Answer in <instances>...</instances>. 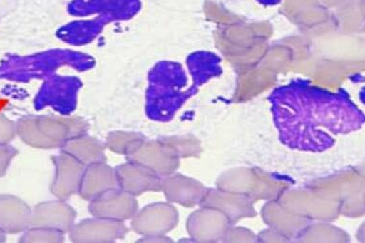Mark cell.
Listing matches in <instances>:
<instances>
[{"label": "cell", "instance_id": "cell-3", "mask_svg": "<svg viewBox=\"0 0 365 243\" xmlns=\"http://www.w3.org/2000/svg\"><path fill=\"white\" fill-rule=\"evenodd\" d=\"M126 227L123 222L101 219L84 220L71 230L76 242H112L124 237Z\"/></svg>", "mask_w": 365, "mask_h": 243}, {"label": "cell", "instance_id": "cell-2", "mask_svg": "<svg viewBox=\"0 0 365 243\" xmlns=\"http://www.w3.org/2000/svg\"><path fill=\"white\" fill-rule=\"evenodd\" d=\"M135 202L131 194L113 189L93 200L91 212L101 219L123 222L134 216Z\"/></svg>", "mask_w": 365, "mask_h": 243}, {"label": "cell", "instance_id": "cell-11", "mask_svg": "<svg viewBox=\"0 0 365 243\" xmlns=\"http://www.w3.org/2000/svg\"><path fill=\"white\" fill-rule=\"evenodd\" d=\"M16 134V124L0 115V144H7Z\"/></svg>", "mask_w": 365, "mask_h": 243}, {"label": "cell", "instance_id": "cell-8", "mask_svg": "<svg viewBox=\"0 0 365 243\" xmlns=\"http://www.w3.org/2000/svg\"><path fill=\"white\" fill-rule=\"evenodd\" d=\"M65 152L72 155L82 165H93L103 161V147L93 138L76 137L68 140Z\"/></svg>", "mask_w": 365, "mask_h": 243}, {"label": "cell", "instance_id": "cell-7", "mask_svg": "<svg viewBox=\"0 0 365 243\" xmlns=\"http://www.w3.org/2000/svg\"><path fill=\"white\" fill-rule=\"evenodd\" d=\"M117 173L111 167L96 163L84 171L81 187V196L86 200H94L106 192L117 189Z\"/></svg>", "mask_w": 365, "mask_h": 243}, {"label": "cell", "instance_id": "cell-13", "mask_svg": "<svg viewBox=\"0 0 365 243\" xmlns=\"http://www.w3.org/2000/svg\"><path fill=\"white\" fill-rule=\"evenodd\" d=\"M5 239H6V236H5L4 232L0 230V242H4Z\"/></svg>", "mask_w": 365, "mask_h": 243}, {"label": "cell", "instance_id": "cell-1", "mask_svg": "<svg viewBox=\"0 0 365 243\" xmlns=\"http://www.w3.org/2000/svg\"><path fill=\"white\" fill-rule=\"evenodd\" d=\"M78 123L56 118H25L16 124V134L30 146L53 148L76 138L81 130Z\"/></svg>", "mask_w": 365, "mask_h": 243}, {"label": "cell", "instance_id": "cell-12", "mask_svg": "<svg viewBox=\"0 0 365 243\" xmlns=\"http://www.w3.org/2000/svg\"><path fill=\"white\" fill-rule=\"evenodd\" d=\"M18 154L16 150L7 144H0V177L4 176L11 160Z\"/></svg>", "mask_w": 365, "mask_h": 243}, {"label": "cell", "instance_id": "cell-4", "mask_svg": "<svg viewBox=\"0 0 365 243\" xmlns=\"http://www.w3.org/2000/svg\"><path fill=\"white\" fill-rule=\"evenodd\" d=\"M75 217V212L64 202L43 203L32 211L30 227L46 228L64 233L72 230Z\"/></svg>", "mask_w": 365, "mask_h": 243}, {"label": "cell", "instance_id": "cell-6", "mask_svg": "<svg viewBox=\"0 0 365 243\" xmlns=\"http://www.w3.org/2000/svg\"><path fill=\"white\" fill-rule=\"evenodd\" d=\"M32 210L19 197L0 195V230L16 234L30 227Z\"/></svg>", "mask_w": 365, "mask_h": 243}, {"label": "cell", "instance_id": "cell-9", "mask_svg": "<svg viewBox=\"0 0 365 243\" xmlns=\"http://www.w3.org/2000/svg\"><path fill=\"white\" fill-rule=\"evenodd\" d=\"M63 240L62 232L46 228L31 227L22 236L21 242H59Z\"/></svg>", "mask_w": 365, "mask_h": 243}, {"label": "cell", "instance_id": "cell-5", "mask_svg": "<svg viewBox=\"0 0 365 243\" xmlns=\"http://www.w3.org/2000/svg\"><path fill=\"white\" fill-rule=\"evenodd\" d=\"M76 158L64 152L56 160V173L53 185V193L66 199L81 187L85 169Z\"/></svg>", "mask_w": 365, "mask_h": 243}, {"label": "cell", "instance_id": "cell-10", "mask_svg": "<svg viewBox=\"0 0 365 243\" xmlns=\"http://www.w3.org/2000/svg\"><path fill=\"white\" fill-rule=\"evenodd\" d=\"M110 148L120 154H131L135 151L134 145L135 138L131 134L126 133H117L110 135L107 140Z\"/></svg>", "mask_w": 365, "mask_h": 243}]
</instances>
